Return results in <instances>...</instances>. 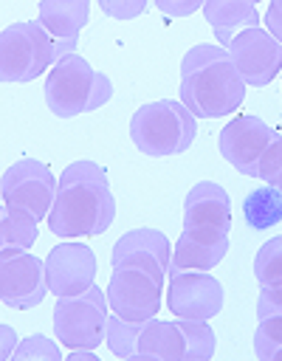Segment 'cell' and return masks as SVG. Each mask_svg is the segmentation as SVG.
<instances>
[{"label":"cell","mask_w":282,"mask_h":361,"mask_svg":"<svg viewBox=\"0 0 282 361\" xmlns=\"http://www.w3.org/2000/svg\"><path fill=\"white\" fill-rule=\"evenodd\" d=\"M116 220L107 172L96 161H73L59 175L56 200L48 214V228L56 237H96Z\"/></svg>","instance_id":"6da1fadb"},{"label":"cell","mask_w":282,"mask_h":361,"mask_svg":"<svg viewBox=\"0 0 282 361\" xmlns=\"http://www.w3.org/2000/svg\"><path fill=\"white\" fill-rule=\"evenodd\" d=\"M245 99V82L223 45H192L180 62V104L195 118L234 113Z\"/></svg>","instance_id":"7a4b0ae2"},{"label":"cell","mask_w":282,"mask_h":361,"mask_svg":"<svg viewBox=\"0 0 282 361\" xmlns=\"http://www.w3.org/2000/svg\"><path fill=\"white\" fill-rule=\"evenodd\" d=\"M42 93H45V102L54 116L73 118V116L99 110L104 102H110L113 82H110V76L90 68L85 56L70 54L48 71Z\"/></svg>","instance_id":"3957f363"},{"label":"cell","mask_w":282,"mask_h":361,"mask_svg":"<svg viewBox=\"0 0 282 361\" xmlns=\"http://www.w3.org/2000/svg\"><path fill=\"white\" fill-rule=\"evenodd\" d=\"M197 135V118L175 99H158L141 104L130 121L133 144L152 158L186 152Z\"/></svg>","instance_id":"277c9868"},{"label":"cell","mask_w":282,"mask_h":361,"mask_svg":"<svg viewBox=\"0 0 282 361\" xmlns=\"http://www.w3.org/2000/svg\"><path fill=\"white\" fill-rule=\"evenodd\" d=\"M217 338L206 322L192 319H147L141 322L135 358H161V361H209L214 355Z\"/></svg>","instance_id":"5b68a950"},{"label":"cell","mask_w":282,"mask_h":361,"mask_svg":"<svg viewBox=\"0 0 282 361\" xmlns=\"http://www.w3.org/2000/svg\"><path fill=\"white\" fill-rule=\"evenodd\" d=\"M164 279L166 274L141 262L113 265V274L104 290L110 310L130 322H147L158 316L164 302Z\"/></svg>","instance_id":"8992f818"},{"label":"cell","mask_w":282,"mask_h":361,"mask_svg":"<svg viewBox=\"0 0 282 361\" xmlns=\"http://www.w3.org/2000/svg\"><path fill=\"white\" fill-rule=\"evenodd\" d=\"M51 65H56L54 39L39 23L23 20L0 31V79L3 82H31Z\"/></svg>","instance_id":"52a82bcc"},{"label":"cell","mask_w":282,"mask_h":361,"mask_svg":"<svg viewBox=\"0 0 282 361\" xmlns=\"http://www.w3.org/2000/svg\"><path fill=\"white\" fill-rule=\"evenodd\" d=\"M107 293L99 285L79 296H62L54 307V333L70 350H96L107 338Z\"/></svg>","instance_id":"ba28073f"},{"label":"cell","mask_w":282,"mask_h":361,"mask_svg":"<svg viewBox=\"0 0 282 361\" xmlns=\"http://www.w3.org/2000/svg\"><path fill=\"white\" fill-rule=\"evenodd\" d=\"M56 189H59V180L54 178L48 164L37 158H23L3 172V180H0L3 209L28 214L31 220L39 223L42 217L51 214Z\"/></svg>","instance_id":"9c48e42d"},{"label":"cell","mask_w":282,"mask_h":361,"mask_svg":"<svg viewBox=\"0 0 282 361\" xmlns=\"http://www.w3.org/2000/svg\"><path fill=\"white\" fill-rule=\"evenodd\" d=\"M45 293H51L48 276H45V262L28 251L3 248L0 251V299H3V305L14 307V310H28V307H37L45 299Z\"/></svg>","instance_id":"30bf717a"},{"label":"cell","mask_w":282,"mask_h":361,"mask_svg":"<svg viewBox=\"0 0 282 361\" xmlns=\"http://www.w3.org/2000/svg\"><path fill=\"white\" fill-rule=\"evenodd\" d=\"M282 135L265 124L259 116H237L220 130V152L223 158L243 175L254 178L262 155L279 141Z\"/></svg>","instance_id":"8fae6325"},{"label":"cell","mask_w":282,"mask_h":361,"mask_svg":"<svg viewBox=\"0 0 282 361\" xmlns=\"http://www.w3.org/2000/svg\"><path fill=\"white\" fill-rule=\"evenodd\" d=\"M166 305H169V313L178 319L209 322L223 307V285L206 271L169 274Z\"/></svg>","instance_id":"7c38bea8"},{"label":"cell","mask_w":282,"mask_h":361,"mask_svg":"<svg viewBox=\"0 0 282 361\" xmlns=\"http://www.w3.org/2000/svg\"><path fill=\"white\" fill-rule=\"evenodd\" d=\"M228 54H231L243 82L251 87L271 85L276 79V73L282 71V42H276L262 28L240 31L228 45Z\"/></svg>","instance_id":"4fadbf2b"},{"label":"cell","mask_w":282,"mask_h":361,"mask_svg":"<svg viewBox=\"0 0 282 361\" xmlns=\"http://www.w3.org/2000/svg\"><path fill=\"white\" fill-rule=\"evenodd\" d=\"M48 290L54 296H79L93 288L96 254L85 243H59L45 257Z\"/></svg>","instance_id":"5bb4252c"},{"label":"cell","mask_w":282,"mask_h":361,"mask_svg":"<svg viewBox=\"0 0 282 361\" xmlns=\"http://www.w3.org/2000/svg\"><path fill=\"white\" fill-rule=\"evenodd\" d=\"M228 251V231H206V228H183L178 243L172 245L169 274L180 271H212Z\"/></svg>","instance_id":"9a60e30c"},{"label":"cell","mask_w":282,"mask_h":361,"mask_svg":"<svg viewBox=\"0 0 282 361\" xmlns=\"http://www.w3.org/2000/svg\"><path fill=\"white\" fill-rule=\"evenodd\" d=\"M183 228L228 231L231 228V200L228 192L214 180H200L186 192L183 200Z\"/></svg>","instance_id":"2e32d148"},{"label":"cell","mask_w":282,"mask_h":361,"mask_svg":"<svg viewBox=\"0 0 282 361\" xmlns=\"http://www.w3.org/2000/svg\"><path fill=\"white\" fill-rule=\"evenodd\" d=\"M169 237L158 228H133L127 234H121L110 251V262L121 265V262H141L149 265L161 274L169 271Z\"/></svg>","instance_id":"e0dca14e"},{"label":"cell","mask_w":282,"mask_h":361,"mask_svg":"<svg viewBox=\"0 0 282 361\" xmlns=\"http://www.w3.org/2000/svg\"><path fill=\"white\" fill-rule=\"evenodd\" d=\"M203 14L220 45H231L245 28H259V11L251 0H206Z\"/></svg>","instance_id":"ac0fdd59"},{"label":"cell","mask_w":282,"mask_h":361,"mask_svg":"<svg viewBox=\"0 0 282 361\" xmlns=\"http://www.w3.org/2000/svg\"><path fill=\"white\" fill-rule=\"evenodd\" d=\"M90 14L87 0H42L39 3V25L51 34L54 42H76Z\"/></svg>","instance_id":"d6986e66"},{"label":"cell","mask_w":282,"mask_h":361,"mask_svg":"<svg viewBox=\"0 0 282 361\" xmlns=\"http://www.w3.org/2000/svg\"><path fill=\"white\" fill-rule=\"evenodd\" d=\"M243 214H245L248 226L257 228V231H262L268 226H276L282 220V195L274 186L254 189L243 203Z\"/></svg>","instance_id":"ffe728a7"},{"label":"cell","mask_w":282,"mask_h":361,"mask_svg":"<svg viewBox=\"0 0 282 361\" xmlns=\"http://www.w3.org/2000/svg\"><path fill=\"white\" fill-rule=\"evenodd\" d=\"M37 220H31L28 214H20V212H11V209H3L0 214V245L3 248H31L37 243Z\"/></svg>","instance_id":"44dd1931"},{"label":"cell","mask_w":282,"mask_h":361,"mask_svg":"<svg viewBox=\"0 0 282 361\" xmlns=\"http://www.w3.org/2000/svg\"><path fill=\"white\" fill-rule=\"evenodd\" d=\"M138 330H141V322H130V319H121L118 313L107 319V347L113 355L118 358H135V341H138Z\"/></svg>","instance_id":"7402d4cb"},{"label":"cell","mask_w":282,"mask_h":361,"mask_svg":"<svg viewBox=\"0 0 282 361\" xmlns=\"http://www.w3.org/2000/svg\"><path fill=\"white\" fill-rule=\"evenodd\" d=\"M254 276L259 285H282V234L271 237L254 257Z\"/></svg>","instance_id":"603a6c76"},{"label":"cell","mask_w":282,"mask_h":361,"mask_svg":"<svg viewBox=\"0 0 282 361\" xmlns=\"http://www.w3.org/2000/svg\"><path fill=\"white\" fill-rule=\"evenodd\" d=\"M254 353L262 361H282V316H262L254 333Z\"/></svg>","instance_id":"cb8c5ba5"},{"label":"cell","mask_w":282,"mask_h":361,"mask_svg":"<svg viewBox=\"0 0 282 361\" xmlns=\"http://www.w3.org/2000/svg\"><path fill=\"white\" fill-rule=\"evenodd\" d=\"M11 358L14 361H59L62 355L51 338H45L42 333H34V336L23 338V344L11 353Z\"/></svg>","instance_id":"d4e9b609"},{"label":"cell","mask_w":282,"mask_h":361,"mask_svg":"<svg viewBox=\"0 0 282 361\" xmlns=\"http://www.w3.org/2000/svg\"><path fill=\"white\" fill-rule=\"evenodd\" d=\"M262 316H282V285H259L257 319Z\"/></svg>","instance_id":"484cf974"},{"label":"cell","mask_w":282,"mask_h":361,"mask_svg":"<svg viewBox=\"0 0 282 361\" xmlns=\"http://www.w3.org/2000/svg\"><path fill=\"white\" fill-rule=\"evenodd\" d=\"M99 8L107 14V17H116V20H133L138 17L147 3L144 0H99Z\"/></svg>","instance_id":"4316f807"},{"label":"cell","mask_w":282,"mask_h":361,"mask_svg":"<svg viewBox=\"0 0 282 361\" xmlns=\"http://www.w3.org/2000/svg\"><path fill=\"white\" fill-rule=\"evenodd\" d=\"M282 169V138L262 155V161H259V166H257V180H265V183H271V178L276 175Z\"/></svg>","instance_id":"83f0119b"},{"label":"cell","mask_w":282,"mask_h":361,"mask_svg":"<svg viewBox=\"0 0 282 361\" xmlns=\"http://www.w3.org/2000/svg\"><path fill=\"white\" fill-rule=\"evenodd\" d=\"M155 8L169 17H186V14H195L197 8H203V3L200 0H158Z\"/></svg>","instance_id":"f1b7e54d"},{"label":"cell","mask_w":282,"mask_h":361,"mask_svg":"<svg viewBox=\"0 0 282 361\" xmlns=\"http://www.w3.org/2000/svg\"><path fill=\"white\" fill-rule=\"evenodd\" d=\"M265 25H268V34L276 42H282V0H274L265 8Z\"/></svg>","instance_id":"f546056e"},{"label":"cell","mask_w":282,"mask_h":361,"mask_svg":"<svg viewBox=\"0 0 282 361\" xmlns=\"http://www.w3.org/2000/svg\"><path fill=\"white\" fill-rule=\"evenodd\" d=\"M14 338H17V336H14V330H11V327H3V358H8V355H11L8 341L14 344Z\"/></svg>","instance_id":"4dcf8cb0"},{"label":"cell","mask_w":282,"mask_h":361,"mask_svg":"<svg viewBox=\"0 0 282 361\" xmlns=\"http://www.w3.org/2000/svg\"><path fill=\"white\" fill-rule=\"evenodd\" d=\"M68 361H96V358H93V350H73Z\"/></svg>","instance_id":"1f68e13d"},{"label":"cell","mask_w":282,"mask_h":361,"mask_svg":"<svg viewBox=\"0 0 282 361\" xmlns=\"http://www.w3.org/2000/svg\"><path fill=\"white\" fill-rule=\"evenodd\" d=\"M268 186H274V189H276V192L282 195V169H279V172H276V175L271 178V183H268Z\"/></svg>","instance_id":"d6a6232c"}]
</instances>
